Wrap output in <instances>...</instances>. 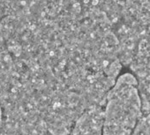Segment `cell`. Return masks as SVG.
<instances>
[{
	"mask_svg": "<svg viewBox=\"0 0 150 135\" xmlns=\"http://www.w3.org/2000/svg\"><path fill=\"white\" fill-rule=\"evenodd\" d=\"M142 117L137 79L129 73L118 76L106 95L103 135H132Z\"/></svg>",
	"mask_w": 150,
	"mask_h": 135,
	"instance_id": "1",
	"label": "cell"
},
{
	"mask_svg": "<svg viewBox=\"0 0 150 135\" xmlns=\"http://www.w3.org/2000/svg\"><path fill=\"white\" fill-rule=\"evenodd\" d=\"M103 106L92 107L73 123L69 135H103Z\"/></svg>",
	"mask_w": 150,
	"mask_h": 135,
	"instance_id": "2",
	"label": "cell"
},
{
	"mask_svg": "<svg viewBox=\"0 0 150 135\" xmlns=\"http://www.w3.org/2000/svg\"><path fill=\"white\" fill-rule=\"evenodd\" d=\"M132 135H150V112L143 115Z\"/></svg>",
	"mask_w": 150,
	"mask_h": 135,
	"instance_id": "3",
	"label": "cell"
}]
</instances>
